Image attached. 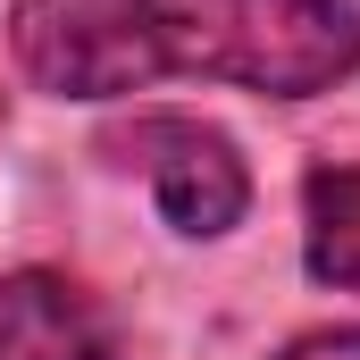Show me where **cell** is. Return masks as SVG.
<instances>
[{
  "label": "cell",
  "mask_w": 360,
  "mask_h": 360,
  "mask_svg": "<svg viewBox=\"0 0 360 360\" xmlns=\"http://www.w3.org/2000/svg\"><path fill=\"white\" fill-rule=\"evenodd\" d=\"M8 59L51 101L151 84L319 101L360 76V0H8Z\"/></svg>",
  "instance_id": "6da1fadb"
},
{
  "label": "cell",
  "mask_w": 360,
  "mask_h": 360,
  "mask_svg": "<svg viewBox=\"0 0 360 360\" xmlns=\"http://www.w3.org/2000/svg\"><path fill=\"white\" fill-rule=\"evenodd\" d=\"M101 151L151 184L160 226L184 235V243H218L252 218V168H243L226 126H201L184 109H143L117 134H101Z\"/></svg>",
  "instance_id": "7a4b0ae2"
},
{
  "label": "cell",
  "mask_w": 360,
  "mask_h": 360,
  "mask_svg": "<svg viewBox=\"0 0 360 360\" xmlns=\"http://www.w3.org/2000/svg\"><path fill=\"white\" fill-rule=\"evenodd\" d=\"M0 360H117V344L76 276L8 269L0 276Z\"/></svg>",
  "instance_id": "3957f363"
},
{
  "label": "cell",
  "mask_w": 360,
  "mask_h": 360,
  "mask_svg": "<svg viewBox=\"0 0 360 360\" xmlns=\"http://www.w3.org/2000/svg\"><path fill=\"white\" fill-rule=\"evenodd\" d=\"M302 269L310 285L360 293V160L302 168Z\"/></svg>",
  "instance_id": "277c9868"
},
{
  "label": "cell",
  "mask_w": 360,
  "mask_h": 360,
  "mask_svg": "<svg viewBox=\"0 0 360 360\" xmlns=\"http://www.w3.org/2000/svg\"><path fill=\"white\" fill-rule=\"evenodd\" d=\"M276 360H360V327H310V335H293Z\"/></svg>",
  "instance_id": "5b68a950"
}]
</instances>
